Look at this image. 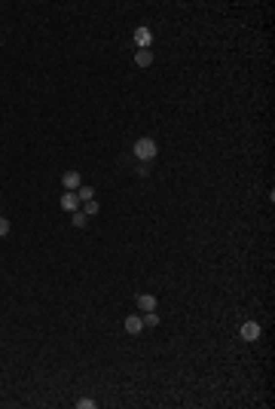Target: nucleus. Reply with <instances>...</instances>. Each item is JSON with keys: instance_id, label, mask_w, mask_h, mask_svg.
Listing matches in <instances>:
<instances>
[{"instance_id": "f257e3e1", "label": "nucleus", "mask_w": 275, "mask_h": 409, "mask_svg": "<svg viewBox=\"0 0 275 409\" xmlns=\"http://www.w3.org/2000/svg\"><path fill=\"white\" fill-rule=\"evenodd\" d=\"M132 153H135L138 162H147V165H150L153 159L159 156V144H156L153 138H138L135 147H132Z\"/></svg>"}, {"instance_id": "f03ea898", "label": "nucleus", "mask_w": 275, "mask_h": 409, "mask_svg": "<svg viewBox=\"0 0 275 409\" xmlns=\"http://www.w3.org/2000/svg\"><path fill=\"white\" fill-rule=\"evenodd\" d=\"M260 336H263V327L257 321H245L242 327H238V339H245V342H257Z\"/></svg>"}, {"instance_id": "7ed1b4c3", "label": "nucleus", "mask_w": 275, "mask_h": 409, "mask_svg": "<svg viewBox=\"0 0 275 409\" xmlns=\"http://www.w3.org/2000/svg\"><path fill=\"white\" fill-rule=\"evenodd\" d=\"M135 46H138V49H150V46H153V31L147 28V25L135 28Z\"/></svg>"}, {"instance_id": "20e7f679", "label": "nucleus", "mask_w": 275, "mask_h": 409, "mask_svg": "<svg viewBox=\"0 0 275 409\" xmlns=\"http://www.w3.org/2000/svg\"><path fill=\"white\" fill-rule=\"evenodd\" d=\"M135 302H138V312H156V305H159V299L153 297V293H138L135 297Z\"/></svg>"}, {"instance_id": "39448f33", "label": "nucleus", "mask_w": 275, "mask_h": 409, "mask_svg": "<svg viewBox=\"0 0 275 409\" xmlns=\"http://www.w3.org/2000/svg\"><path fill=\"white\" fill-rule=\"evenodd\" d=\"M61 186H64V192H77L79 186H83V177H79L77 171H64L61 174Z\"/></svg>"}, {"instance_id": "423d86ee", "label": "nucleus", "mask_w": 275, "mask_h": 409, "mask_svg": "<svg viewBox=\"0 0 275 409\" xmlns=\"http://www.w3.org/2000/svg\"><path fill=\"white\" fill-rule=\"evenodd\" d=\"M122 327H125V333H129V336H138V333L144 330V317H141V312H138V315H129Z\"/></svg>"}, {"instance_id": "0eeeda50", "label": "nucleus", "mask_w": 275, "mask_h": 409, "mask_svg": "<svg viewBox=\"0 0 275 409\" xmlns=\"http://www.w3.org/2000/svg\"><path fill=\"white\" fill-rule=\"evenodd\" d=\"M59 204H61L67 214H74V211H79V204H83V202L77 199V192H61V202Z\"/></svg>"}, {"instance_id": "6e6552de", "label": "nucleus", "mask_w": 275, "mask_h": 409, "mask_svg": "<svg viewBox=\"0 0 275 409\" xmlns=\"http://www.w3.org/2000/svg\"><path fill=\"white\" fill-rule=\"evenodd\" d=\"M135 64L138 67H150L153 64V49H138L135 52Z\"/></svg>"}, {"instance_id": "1a4fd4ad", "label": "nucleus", "mask_w": 275, "mask_h": 409, "mask_svg": "<svg viewBox=\"0 0 275 409\" xmlns=\"http://www.w3.org/2000/svg\"><path fill=\"white\" fill-rule=\"evenodd\" d=\"M77 199H79V202H92V199H95V189H92L89 184H83V186L77 189ZM79 208H83V204H79Z\"/></svg>"}, {"instance_id": "9d476101", "label": "nucleus", "mask_w": 275, "mask_h": 409, "mask_svg": "<svg viewBox=\"0 0 275 409\" xmlns=\"http://www.w3.org/2000/svg\"><path fill=\"white\" fill-rule=\"evenodd\" d=\"M71 223L77 226V229H86V226H89V217H86L83 211H74V214H71Z\"/></svg>"}, {"instance_id": "9b49d317", "label": "nucleus", "mask_w": 275, "mask_h": 409, "mask_svg": "<svg viewBox=\"0 0 275 409\" xmlns=\"http://www.w3.org/2000/svg\"><path fill=\"white\" fill-rule=\"evenodd\" d=\"M98 208H101V204H98L95 199H92V202H83V208H79V211H83L86 217H95V214H98Z\"/></svg>"}, {"instance_id": "f8f14e48", "label": "nucleus", "mask_w": 275, "mask_h": 409, "mask_svg": "<svg viewBox=\"0 0 275 409\" xmlns=\"http://www.w3.org/2000/svg\"><path fill=\"white\" fill-rule=\"evenodd\" d=\"M141 317H144V327H159V315L156 312H144Z\"/></svg>"}, {"instance_id": "ddd939ff", "label": "nucleus", "mask_w": 275, "mask_h": 409, "mask_svg": "<svg viewBox=\"0 0 275 409\" xmlns=\"http://www.w3.org/2000/svg\"><path fill=\"white\" fill-rule=\"evenodd\" d=\"M98 403L95 400H92V397H79V400H77V409H95Z\"/></svg>"}, {"instance_id": "4468645a", "label": "nucleus", "mask_w": 275, "mask_h": 409, "mask_svg": "<svg viewBox=\"0 0 275 409\" xmlns=\"http://www.w3.org/2000/svg\"><path fill=\"white\" fill-rule=\"evenodd\" d=\"M9 232H13V223H9L6 217H0V238H6Z\"/></svg>"}, {"instance_id": "2eb2a0df", "label": "nucleus", "mask_w": 275, "mask_h": 409, "mask_svg": "<svg viewBox=\"0 0 275 409\" xmlns=\"http://www.w3.org/2000/svg\"><path fill=\"white\" fill-rule=\"evenodd\" d=\"M138 174H141V177H147V174H150V165H147V162H141V165H138Z\"/></svg>"}]
</instances>
